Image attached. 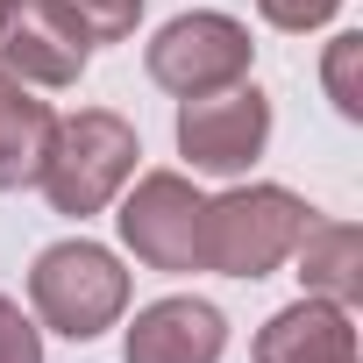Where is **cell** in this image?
Wrapping results in <instances>:
<instances>
[{"label": "cell", "instance_id": "52a82bcc", "mask_svg": "<svg viewBox=\"0 0 363 363\" xmlns=\"http://www.w3.org/2000/svg\"><path fill=\"white\" fill-rule=\"evenodd\" d=\"M86 57L93 43L57 15V0H0V72L8 79L65 93L86 79Z\"/></svg>", "mask_w": 363, "mask_h": 363}, {"label": "cell", "instance_id": "7a4b0ae2", "mask_svg": "<svg viewBox=\"0 0 363 363\" xmlns=\"http://www.w3.org/2000/svg\"><path fill=\"white\" fill-rule=\"evenodd\" d=\"M135 157H143V143H135V128L114 107H79V114L57 121L36 186H43V200L57 214H79L86 221V214H100L128 178H135Z\"/></svg>", "mask_w": 363, "mask_h": 363}, {"label": "cell", "instance_id": "8fae6325", "mask_svg": "<svg viewBox=\"0 0 363 363\" xmlns=\"http://www.w3.org/2000/svg\"><path fill=\"white\" fill-rule=\"evenodd\" d=\"M292 257H299V278H306L313 299L356 306V292H363V235L349 221H306Z\"/></svg>", "mask_w": 363, "mask_h": 363}, {"label": "cell", "instance_id": "277c9868", "mask_svg": "<svg viewBox=\"0 0 363 363\" xmlns=\"http://www.w3.org/2000/svg\"><path fill=\"white\" fill-rule=\"evenodd\" d=\"M250 29L235 22V15H214V8H200V15H171L157 36H150V50H143V72L164 86V93H178V100H200V93H221V86H235V79H250Z\"/></svg>", "mask_w": 363, "mask_h": 363}, {"label": "cell", "instance_id": "9c48e42d", "mask_svg": "<svg viewBox=\"0 0 363 363\" xmlns=\"http://www.w3.org/2000/svg\"><path fill=\"white\" fill-rule=\"evenodd\" d=\"M257 363H356V328H349V306L335 299H292L278 306L264 328H257Z\"/></svg>", "mask_w": 363, "mask_h": 363}, {"label": "cell", "instance_id": "7c38bea8", "mask_svg": "<svg viewBox=\"0 0 363 363\" xmlns=\"http://www.w3.org/2000/svg\"><path fill=\"white\" fill-rule=\"evenodd\" d=\"M57 15L86 43H128L135 22H143V0H57Z\"/></svg>", "mask_w": 363, "mask_h": 363}, {"label": "cell", "instance_id": "8992f818", "mask_svg": "<svg viewBox=\"0 0 363 363\" xmlns=\"http://www.w3.org/2000/svg\"><path fill=\"white\" fill-rule=\"evenodd\" d=\"M264 143H271V100L250 79H235L221 93H200V100L178 107V150L193 157V171L235 178V171H250L264 157Z\"/></svg>", "mask_w": 363, "mask_h": 363}, {"label": "cell", "instance_id": "ba28073f", "mask_svg": "<svg viewBox=\"0 0 363 363\" xmlns=\"http://www.w3.org/2000/svg\"><path fill=\"white\" fill-rule=\"evenodd\" d=\"M221 349H228V313L214 299H186V292L143 306L121 342L128 363H221Z\"/></svg>", "mask_w": 363, "mask_h": 363}, {"label": "cell", "instance_id": "4fadbf2b", "mask_svg": "<svg viewBox=\"0 0 363 363\" xmlns=\"http://www.w3.org/2000/svg\"><path fill=\"white\" fill-rule=\"evenodd\" d=\"M356 65H363V36H335V43H328L320 79H328L335 114H349V121H363V86H356Z\"/></svg>", "mask_w": 363, "mask_h": 363}, {"label": "cell", "instance_id": "5b68a950", "mask_svg": "<svg viewBox=\"0 0 363 363\" xmlns=\"http://www.w3.org/2000/svg\"><path fill=\"white\" fill-rule=\"evenodd\" d=\"M200 214H207V200L186 171H143L114 228L150 271H200Z\"/></svg>", "mask_w": 363, "mask_h": 363}, {"label": "cell", "instance_id": "3957f363", "mask_svg": "<svg viewBox=\"0 0 363 363\" xmlns=\"http://www.w3.org/2000/svg\"><path fill=\"white\" fill-rule=\"evenodd\" d=\"M29 306L43 328L72 335V342H93L107 335L121 313H128V271L114 250L72 235V242H50L36 264H29Z\"/></svg>", "mask_w": 363, "mask_h": 363}, {"label": "cell", "instance_id": "30bf717a", "mask_svg": "<svg viewBox=\"0 0 363 363\" xmlns=\"http://www.w3.org/2000/svg\"><path fill=\"white\" fill-rule=\"evenodd\" d=\"M50 135H57L50 100H36V86L0 72V193L36 186V171L50 157Z\"/></svg>", "mask_w": 363, "mask_h": 363}, {"label": "cell", "instance_id": "9a60e30c", "mask_svg": "<svg viewBox=\"0 0 363 363\" xmlns=\"http://www.w3.org/2000/svg\"><path fill=\"white\" fill-rule=\"evenodd\" d=\"M257 8H264V22H271V29H292V36H306V29L335 22V8H342V0H257Z\"/></svg>", "mask_w": 363, "mask_h": 363}, {"label": "cell", "instance_id": "5bb4252c", "mask_svg": "<svg viewBox=\"0 0 363 363\" xmlns=\"http://www.w3.org/2000/svg\"><path fill=\"white\" fill-rule=\"evenodd\" d=\"M0 363H43V328L0 292Z\"/></svg>", "mask_w": 363, "mask_h": 363}, {"label": "cell", "instance_id": "6da1fadb", "mask_svg": "<svg viewBox=\"0 0 363 363\" xmlns=\"http://www.w3.org/2000/svg\"><path fill=\"white\" fill-rule=\"evenodd\" d=\"M313 207L285 186H235L221 200H207L200 214V271H221V278H271L299 235H306Z\"/></svg>", "mask_w": 363, "mask_h": 363}]
</instances>
